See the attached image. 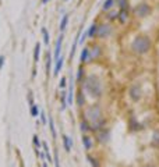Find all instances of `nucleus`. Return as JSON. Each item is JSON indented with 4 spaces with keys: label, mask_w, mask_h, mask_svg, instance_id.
Returning a JSON list of instances; mask_svg holds the SVG:
<instances>
[{
    "label": "nucleus",
    "mask_w": 159,
    "mask_h": 167,
    "mask_svg": "<svg viewBox=\"0 0 159 167\" xmlns=\"http://www.w3.org/2000/svg\"><path fill=\"white\" fill-rule=\"evenodd\" d=\"M117 3H119V6H120L121 11H126V10H127V7H128L127 0H117Z\"/></svg>",
    "instance_id": "aec40b11"
},
{
    "label": "nucleus",
    "mask_w": 159,
    "mask_h": 167,
    "mask_svg": "<svg viewBox=\"0 0 159 167\" xmlns=\"http://www.w3.org/2000/svg\"><path fill=\"white\" fill-rule=\"evenodd\" d=\"M80 127H81V131H83V132H85V131H88V129H89L88 122H87V121H81Z\"/></svg>",
    "instance_id": "bb28decb"
},
{
    "label": "nucleus",
    "mask_w": 159,
    "mask_h": 167,
    "mask_svg": "<svg viewBox=\"0 0 159 167\" xmlns=\"http://www.w3.org/2000/svg\"><path fill=\"white\" fill-rule=\"evenodd\" d=\"M42 33H43V42L46 45H49V33L46 31V28H42Z\"/></svg>",
    "instance_id": "b1692460"
},
{
    "label": "nucleus",
    "mask_w": 159,
    "mask_h": 167,
    "mask_svg": "<svg viewBox=\"0 0 159 167\" xmlns=\"http://www.w3.org/2000/svg\"><path fill=\"white\" fill-rule=\"evenodd\" d=\"M48 1H49V0H42V3H43V4H46Z\"/></svg>",
    "instance_id": "4c0bfd02"
},
{
    "label": "nucleus",
    "mask_w": 159,
    "mask_h": 167,
    "mask_svg": "<svg viewBox=\"0 0 159 167\" xmlns=\"http://www.w3.org/2000/svg\"><path fill=\"white\" fill-rule=\"evenodd\" d=\"M42 167H48V164H46V161H43V166Z\"/></svg>",
    "instance_id": "58836bf2"
},
{
    "label": "nucleus",
    "mask_w": 159,
    "mask_h": 167,
    "mask_svg": "<svg viewBox=\"0 0 159 167\" xmlns=\"http://www.w3.org/2000/svg\"><path fill=\"white\" fill-rule=\"evenodd\" d=\"M3 64H4V56H0V70H1Z\"/></svg>",
    "instance_id": "f704fd0d"
},
{
    "label": "nucleus",
    "mask_w": 159,
    "mask_h": 167,
    "mask_svg": "<svg viewBox=\"0 0 159 167\" xmlns=\"http://www.w3.org/2000/svg\"><path fill=\"white\" fill-rule=\"evenodd\" d=\"M83 145H84V148H85V150H89V149H91L92 142H91V138H89V136H87V135L83 136Z\"/></svg>",
    "instance_id": "f8f14e48"
},
{
    "label": "nucleus",
    "mask_w": 159,
    "mask_h": 167,
    "mask_svg": "<svg viewBox=\"0 0 159 167\" xmlns=\"http://www.w3.org/2000/svg\"><path fill=\"white\" fill-rule=\"evenodd\" d=\"M113 3H115V0H105V3H103V10H110L112 6H113Z\"/></svg>",
    "instance_id": "4be33fe9"
},
{
    "label": "nucleus",
    "mask_w": 159,
    "mask_h": 167,
    "mask_svg": "<svg viewBox=\"0 0 159 167\" xmlns=\"http://www.w3.org/2000/svg\"><path fill=\"white\" fill-rule=\"evenodd\" d=\"M39 54H41V45L36 43V45H35V50H34V61H35V63L39 61Z\"/></svg>",
    "instance_id": "2eb2a0df"
},
{
    "label": "nucleus",
    "mask_w": 159,
    "mask_h": 167,
    "mask_svg": "<svg viewBox=\"0 0 159 167\" xmlns=\"http://www.w3.org/2000/svg\"><path fill=\"white\" fill-rule=\"evenodd\" d=\"M85 89L88 90L92 96H101L102 92V86L98 77L95 75H89L87 79H85Z\"/></svg>",
    "instance_id": "f257e3e1"
},
{
    "label": "nucleus",
    "mask_w": 159,
    "mask_h": 167,
    "mask_svg": "<svg viewBox=\"0 0 159 167\" xmlns=\"http://www.w3.org/2000/svg\"><path fill=\"white\" fill-rule=\"evenodd\" d=\"M50 64H52V56H50V51L48 53V63H46V70L48 72H50Z\"/></svg>",
    "instance_id": "a878e982"
},
{
    "label": "nucleus",
    "mask_w": 159,
    "mask_h": 167,
    "mask_svg": "<svg viewBox=\"0 0 159 167\" xmlns=\"http://www.w3.org/2000/svg\"><path fill=\"white\" fill-rule=\"evenodd\" d=\"M153 143H155V145H158V146H159V131H158V132H155V134H153Z\"/></svg>",
    "instance_id": "c756f323"
},
{
    "label": "nucleus",
    "mask_w": 159,
    "mask_h": 167,
    "mask_svg": "<svg viewBox=\"0 0 159 167\" xmlns=\"http://www.w3.org/2000/svg\"><path fill=\"white\" fill-rule=\"evenodd\" d=\"M73 143H74V142H73V139H71L69 135L64 134L63 135V146H64V150H66L67 153H69V152H71V146H73Z\"/></svg>",
    "instance_id": "39448f33"
},
{
    "label": "nucleus",
    "mask_w": 159,
    "mask_h": 167,
    "mask_svg": "<svg viewBox=\"0 0 159 167\" xmlns=\"http://www.w3.org/2000/svg\"><path fill=\"white\" fill-rule=\"evenodd\" d=\"M62 42H63V35H60L56 42V49H55V60L60 57V50H62Z\"/></svg>",
    "instance_id": "423d86ee"
},
{
    "label": "nucleus",
    "mask_w": 159,
    "mask_h": 167,
    "mask_svg": "<svg viewBox=\"0 0 159 167\" xmlns=\"http://www.w3.org/2000/svg\"><path fill=\"white\" fill-rule=\"evenodd\" d=\"M28 102H29V104H35V103H34V99H32V93L31 92H29V93H28Z\"/></svg>",
    "instance_id": "473e14b6"
},
{
    "label": "nucleus",
    "mask_w": 159,
    "mask_h": 167,
    "mask_svg": "<svg viewBox=\"0 0 159 167\" xmlns=\"http://www.w3.org/2000/svg\"><path fill=\"white\" fill-rule=\"evenodd\" d=\"M67 22H69V15L66 14L63 15V18H62V22H60V31L63 32L64 29H66V26H67Z\"/></svg>",
    "instance_id": "a211bd4d"
},
{
    "label": "nucleus",
    "mask_w": 159,
    "mask_h": 167,
    "mask_svg": "<svg viewBox=\"0 0 159 167\" xmlns=\"http://www.w3.org/2000/svg\"><path fill=\"white\" fill-rule=\"evenodd\" d=\"M88 160L91 161V164H92V167H98V166H99V164L96 163L98 160H95V159H92V157H89V156H88Z\"/></svg>",
    "instance_id": "2f4dec72"
},
{
    "label": "nucleus",
    "mask_w": 159,
    "mask_h": 167,
    "mask_svg": "<svg viewBox=\"0 0 159 167\" xmlns=\"http://www.w3.org/2000/svg\"><path fill=\"white\" fill-rule=\"evenodd\" d=\"M39 114V106L38 104H32L31 106V116L32 117H36Z\"/></svg>",
    "instance_id": "412c9836"
},
{
    "label": "nucleus",
    "mask_w": 159,
    "mask_h": 167,
    "mask_svg": "<svg viewBox=\"0 0 159 167\" xmlns=\"http://www.w3.org/2000/svg\"><path fill=\"white\" fill-rule=\"evenodd\" d=\"M63 64H64V58L59 57L57 60H56V67H55V71H53V75H55V77H57L59 75V72H60V70H62Z\"/></svg>",
    "instance_id": "0eeeda50"
},
{
    "label": "nucleus",
    "mask_w": 159,
    "mask_h": 167,
    "mask_svg": "<svg viewBox=\"0 0 159 167\" xmlns=\"http://www.w3.org/2000/svg\"><path fill=\"white\" fill-rule=\"evenodd\" d=\"M148 11H149V7L146 6V4H141L140 7L135 8V13H137V15H140V17H144Z\"/></svg>",
    "instance_id": "1a4fd4ad"
},
{
    "label": "nucleus",
    "mask_w": 159,
    "mask_h": 167,
    "mask_svg": "<svg viewBox=\"0 0 159 167\" xmlns=\"http://www.w3.org/2000/svg\"><path fill=\"white\" fill-rule=\"evenodd\" d=\"M48 122H49V127H50L52 136H53V139H56V138H57V134H56V128H55V122H53V117L52 116L48 118Z\"/></svg>",
    "instance_id": "9d476101"
},
{
    "label": "nucleus",
    "mask_w": 159,
    "mask_h": 167,
    "mask_svg": "<svg viewBox=\"0 0 159 167\" xmlns=\"http://www.w3.org/2000/svg\"><path fill=\"white\" fill-rule=\"evenodd\" d=\"M98 28H99V26L96 25V24H92V25L89 26V29H88V32H87V35H88V36H91V38H92V36H95L96 33H98Z\"/></svg>",
    "instance_id": "4468645a"
},
{
    "label": "nucleus",
    "mask_w": 159,
    "mask_h": 167,
    "mask_svg": "<svg viewBox=\"0 0 159 167\" xmlns=\"http://www.w3.org/2000/svg\"><path fill=\"white\" fill-rule=\"evenodd\" d=\"M66 85H67V78H66V77H62L60 82H59V86L63 89V88H66Z\"/></svg>",
    "instance_id": "cd10ccee"
},
{
    "label": "nucleus",
    "mask_w": 159,
    "mask_h": 167,
    "mask_svg": "<svg viewBox=\"0 0 159 167\" xmlns=\"http://www.w3.org/2000/svg\"><path fill=\"white\" fill-rule=\"evenodd\" d=\"M60 103H62V106H60V110L64 111V110L67 109V93H62V97H60Z\"/></svg>",
    "instance_id": "ddd939ff"
},
{
    "label": "nucleus",
    "mask_w": 159,
    "mask_h": 167,
    "mask_svg": "<svg viewBox=\"0 0 159 167\" xmlns=\"http://www.w3.org/2000/svg\"><path fill=\"white\" fill-rule=\"evenodd\" d=\"M84 103H85V97H84L83 92H78V95H77V104L78 106H84Z\"/></svg>",
    "instance_id": "6ab92c4d"
},
{
    "label": "nucleus",
    "mask_w": 159,
    "mask_h": 167,
    "mask_svg": "<svg viewBox=\"0 0 159 167\" xmlns=\"http://www.w3.org/2000/svg\"><path fill=\"white\" fill-rule=\"evenodd\" d=\"M32 141H34V145L36 146V149H39V150H41V146H42V143H41V141H39L38 135H34V136H32Z\"/></svg>",
    "instance_id": "5701e85b"
},
{
    "label": "nucleus",
    "mask_w": 159,
    "mask_h": 167,
    "mask_svg": "<svg viewBox=\"0 0 159 167\" xmlns=\"http://www.w3.org/2000/svg\"><path fill=\"white\" fill-rule=\"evenodd\" d=\"M109 33H110V26L109 25H102L101 28H98V35H99L101 38L108 36Z\"/></svg>",
    "instance_id": "6e6552de"
},
{
    "label": "nucleus",
    "mask_w": 159,
    "mask_h": 167,
    "mask_svg": "<svg viewBox=\"0 0 159 167\" xmlns=\"http://www.w3.org/2000/svg\"><path fill=\"white\" fill-rule=\"evenodd\" d=\"M73 95H74V90H73V79H71L70 88H69V95H67V103H69V104L73 103Z\"/></svg>",
    "instance_id": "dca6fc26"
},
{
    "label": "nucleus",
    "mask_w": 159,
    "mask_h": 167,
    "mask_svg": "<svg viewBox=\"0 0 159 167\" xmlns=\"http://www.w3.org/2000/svg\"><path fill=\"white\" fill-rule=\"evenodd\" d=\"M87 117H88V120L94 122V125H92V129L95 131V129H99V127L102 125V121L101 120V109H99V106L95 104V106H91L88 110H87Z\"/></svg>",
    "instance_id": "7ed1b4c3"
},
{
    "label": "nucleus",
    "mask_w": 159,
    "mask_h": 167,
    "mask_svg": "<svg viewBox=\"0 0 159 167\" xmlns=\"http://www.w3.org/2000/svg\"><path fill=\"white\" fill-rule=\"evenodd\" d=\"M99 54V47H96V49H94V53H92V57H95V56H98Z\"/></svg>",
    "instance_id": "72a5a7b5"
},
{
    "label": "nucleus",
    "mask_w": 159,
    "mask_h": 167,
    "mask_svg": "<svg viewBox=\"0 0 159 167\" xmlns=\"http://www.w3.org/2000/svg\"><path fill=\"white\" fill-rule=\"evenodd\" d=\"M119 18H120L121 22H126V21H127V10H126V11H120Z\"/></svg>",
    "instance_id": "393cba45"
},
{
    "label": "nucleus",
    "mask_w": 159,
    "mask_h": 167,
    "mask_svg": "<svg viewBox=\"0 0 159 167\" xmlns=\"http://www.w3.org/2000/svg\"><path fill=\"white\" fill-rule=\"evenodd\" d=\"M53 163H55V166L56 167H60V163H59V156H57V150H55V159H53Z\"/></svg>",
    "instance_id": "c85d7f7f"
},
{
    "label": "nucleus",
    "mask_w": 159,
    "mask_h": 167,
    "mask_svg": "<svg viewBox=\"0 0 159 167\" xmlns=\"http://www.w3.org/2000/svg\"><path fill=\"white\" fill-rule=\"evenodd\" d=\"M42 146H43V153H45V156H46V159H48V161H50V163H53V157H52L50 152H49V148H48V143H46V142H43V143H42Z\"/></svg>",
    "instance_id": "9b49d317"
},
{
    "label": "nucleus",
    "mask_w": 159,
    "mask_h": 167,
    "mask_svg": "<svg viewBox=\"0 0 159 167\" xmlns=\"http://www.w3.org/2000/svg\"><path fill=\"white\" fill-rule=\"evenodd\" d=\"M149 47H151V40H149V38H146V36H138L133 42V50L135 53H138V54L146 53V51L149 50Z\"/></svg>",
    "instance_id": "f03ea898"
},
{
    "label": "nucleus",
    "mask_w": 159,
    "mask_h": 167,
    "mask_svg": "<svg viewBox=\"0 0 159 167\" xmlns=\"http://www.w3.org/2000/svg\"><path fill=\"white\" fill-rule=\"evenodd\" d=\"M88 56H89V49L88 47H84L83 51H81V61L83 63L88 61Z\"/></svg>",
    "instance_id": "f3484780"
},
{
    "label": "nucleus",
    "mask_w": 159,
    "mask_h": 167,
    "mask_svg": "<svg viewBox=\"0 0 159 167\" xmlns=\"http://www.w3.org/2000/svg\"><path fill=\"white\" fill-rule=\"evenodd\" d=\"M81 77H83V68H80V70H78V75H77V78H78V79H80Z\"/></svg>",
    "instance_id": "c9c22d12"
},
{
    "label": "nucleus",
    "mask_w": 159,
    "mask_h": 167,
    "mask_svg": "<svg viewBox=\"0 0 159 167\" xmlns=\"http://www.w3.org/2000/svg\"><path fill=\"white\" fill-rule=\"evenodd\" d=\"M145 167H156V166H153V164H146Z\"/></svg>",
    "instance_id": "e433bc0d"
},
{
    "label": "nucleus",
    "mask_w": 159,
    "mask_h": 167,
    "mask_svg": "<svg viewBox=\"0 0 159 167\" xmlns=\"http://www.w3.org/2000/svg\"><path fill=\"white\" fill-rule=\"evenodd\" d=\"M130 96L133 100H138L141 96V89L138 85H133L131 88H130Z\"/></svg>",
    "instance_id": "20e7f679"
},
{
    "label": "nucleus",
    "mask_w": 159,
    "mask_h": 167,
    "mask_svg": "<svg viewBox=\"0 0 159 167\" xmlns=\"http://www.w3.org/2000/svg\"><path fill=\"white\" fill-rule=\"evenodd\" d=\"M41 121H42V124H46V121H48V120H46V114H45L43 110L41 111Z\"/></svg>",
    "instance_id": "7c9ffc66"
}]
</instances>
